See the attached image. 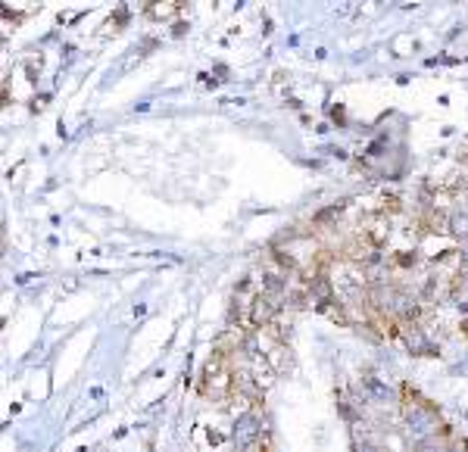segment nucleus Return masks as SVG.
<instances>
[{"instance_id":"1","label":"nucleus","mask_w":468,"mask_h":452,"mask_svg":"<svg viewBox=\"0 0 468 452\" xmlns=\"http://www.w3.org/2000/svg\"><path fill=\"white\" fill-rule=\"evenodd\" d=\"M403 421H406L409 437H415L419 443L434 440L437 425H441V415L434 412L431 403H403Z\"/></svg>"},{"instance_id":"2","label":"nucleus","mask_w":468,"mask_h":452,"mask_svg":"<svg viewBox=\"0 0 468 452\" xmlns=\"http://www.w3.org/2000/svg\"><path fill=\"white\" fill-rule=\"evenodd\" d=\"M403 340H406V347H409L412 356H431L434 353L431 340L424 337V331H419V328H406V331H403Z\"/></svg>"},{"instance_id":"3","label":"nucleus","mask_w":468,"mask_h":452,"mask_svg":"<svg viewBox=\"0 0 468 452\" xmlns=\"http://www.w3.org/2000/svg\"><path fill=\"white\" fill-rule=\"evenodd\" d=\"M450 234L462 238L468 243V212H453L450 215Z\"/></svg>"},{"instance_id":"4","label":"nucleus","mask_w":468,"mask_h":452,"mask_svg":"<svg viewBox=\"0 0 468 452\" xmlns=\"http://www.w3.org/2000/svg\"><path fill=\"white\" fill-rule=\"evenodd\" d=\"M150 6H153V10H150V13H153V16H172L178 4H150Z\"/></svg>"}]
</instances>
